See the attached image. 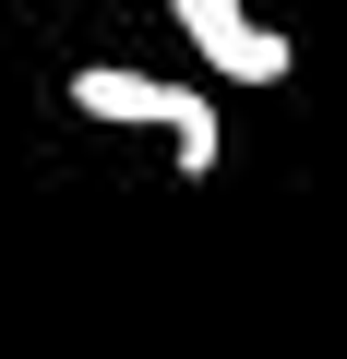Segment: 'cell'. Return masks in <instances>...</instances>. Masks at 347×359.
<instances>
[{
    "label": "cell",
    "instance_id": "obj_1",
    "mask_svg": "<svg viewBox=\"0 0 347 359\" xmlns=\"http://www.w3.org/2000/svg\"><path fill=\"white\" fill-rule=\"evenodd\" d=\"M72 108L108 120V132H168V144H180V180H204V168L228 156L204 84H168V72H120V60H96V72H72Z\"/></svg>",
    "mask_w": 347,
    "mask_h": 359
},
{
    "label": "cell",
    "instance_id": "obj_2",
    "mask_svg": "<svg viewBox=\"0 0 347 359\" xmlns=\"http://www.w3.org/2000/svg\"><path fill=\"white\" fill-rule=\"evenodd\" d=\"M180 36H192V60L228 72V84H287V72H299V48H287L264 13H240V0H180Z\"/></svg>",
    "mask_w": 347,
    "mask_h": 359
}]
</instances>
